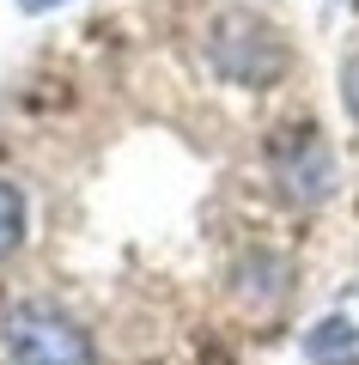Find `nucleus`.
I'll use <instances>...</instances> for the list:
<instances>
[{
  "instance_id": "nucleus-6",
  "label": "nucleus",
  "mask_w": 359,
  "mask_h": 365,
  "mask_svg": "<svg viewBox=\"0 0 359 365\" xmlns=\"http://www.w3.org/2000/svg\"><path fill=\"white\" fill-rule=\"evenodd\" d=\"M49 6H67V0H19V13H49Z\"/></svg>"
},
{
  "instance_id": "nucleus-5",
  "label": "nucleus",
  "mask_w": 359,
  "mask_h": 365,
  "mask_svg": "<svg viewBox=\"0 0 359 365\" xmlns=\"http://www.w3.org/2000/svg\"><path fill=\"white\" fill-rule=\"evenodd\" d=\"M341 98H347V116L359 122V55H353V61L341 67Z\"/></svg>"
},
{
  "instance_id": "nucleus-1",
  "label": "nucleus",
  "mask_w": 359,
  "mask_h": 365,
  "mask_svg": "<svg viewBox=\"0 0 359 365\" xmlns=\"http://www.w3.org/2000/svg\"><path fill=\"white\" fill-rule=\"evenodd\" d=\"M207 61L231 86H274L286 73V37L256 13H219L207 25Z\"/></svg>"
},
{
  "instance_id": "nucleus-3",
  "label": "nucleus",
  "mask_w": 359,
  "mask_h": 365,
  "mask_svg": "<svg viewBox=\"0 0 359 365\" xmlns=\"http://www.w3.org/2000/svg\"><path fill=\"white\" fill-rule=\"evenodd\" d=\"M280 182L298 201H323L335 189V158L317 140V128H293V146H280Z\"/></svg>"
},
{
  "instance_id": "nucleus-2",
  "label": "nucleus",
  "mask_w": 359,
  "mask_h": 365,
  "mask_svg": "<svg viewBox=\"0 0 359 365\" xmlns=\"http://www.w3.org/2000/svg\"><path fill=\"white\" fill-rule=\"evenodd\" d=\"M6 353H13V365H98L91 335L55 304L6 311Z\"/></svg>"
},
{
  "instance_id": "nucleus-4",
  "label": "nucleus",
  "mask_w": 359,
  "mask_h": 365,
  "mask_svg": "<svg viewBox=\"0 0 359 365\" xmlns=\"http://www.w3.org/2000/svg\"><path fill=\"white\" fill-rule=\"evenodd\" d=\"M19 244H25V195L0 177V262L13 256Z\"/></svg>"
}]
</instances>
